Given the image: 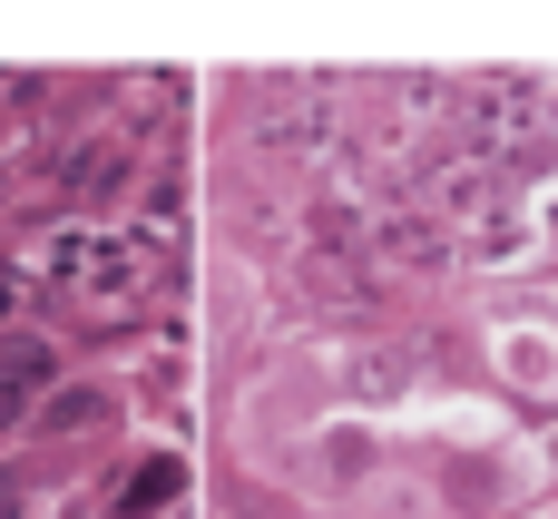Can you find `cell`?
<instances>
[{
	"label": "cell",
	"mask_w": 558,
	"mask_h": 519,
	"mask_svg": "<svg viewBox=\"0 0 558 519\" xmlns=\"http://www.w3.org/2000/svg\"><path fill=\"white\" fill-rule=\"evenodd\" d=\"M235 442L265 481L304 491L314 510L363 519H539L549 510V451L510 422V402L392 383L363 393L353 343L294 334L245 383Z\"/></svg>",
	"instance_id": "1"
}]
</instances>
